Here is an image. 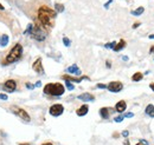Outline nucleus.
<instances>
[{"label": "nucleus", "mask_w": 154, "mask_h": 145, "mask_svg": "<svg viewBox=\"0 0 154 145\" xmlns=\"http://www.w3.org/2000/svg\"><path fill=\"white\" fill-rule=\"evenodd\" d=\"M0 10H2V11H4V6H2L1 4H0Z\"/></svg>", "instance_id": "nucleus-43"}, {"label": "nucleus", "mask_w": 154, "mask_h": 145, "mask_svg": "<svg viewBox=\"0 0 154 145\" xmlns=\"http://www.w3.org/2000/svg\"><path fill=\"white\" fill-rule=\"evenodd\" d=\"M123 144H125V145H129V142H128V139H126V141H125V143H123Z\"/></svg>", "instance_id": "nucleus-39"}, {"label": "nucleus", "mask_w": 154, "mask_h": 145, "mask_svg": "<svg viewBox=\"0 0 154 145\" xmlns=\"http://www.w3.org/2000/svg\"><path fill=\"white\" fill-rule=\"evenodd\" d=\"M55 8H56V12L57 13H60V12H63L64 11V6L62 5V4H55Z\"/></svg>", "instance_id": "nucleus-20"}, {"label": "nucleus", "mask_w": 154, "mask_h": 145, "mask_svg": "<svg viewBox=\"0 0 154 145\" xmlns=\"http://www.w3.org/2000/svg\"><path fill=\"white\" fill-rule=\"evenodd\" d=\"M40 85H42V83H40V81H37V83L35 84V86H37V87H39Z\"/></svg>", "instance_id": "nucleus-35"}, {"label": "nucleus", "mask_w": 154, "mask_h": 145, "mask_svg": "<svg viewBox=\"0 0 154 145\" xmlns=\"http://www.w3.org/2000/svg\"><path fill=\"white\" fill-rule=\"evenodd\" d=\"M78 99L82 100V102H94L95 100V97L91 93H89V92H84V93H82V94L78 96Z\"/></svg>", "instance_id": "nucleus-10"}, {"label": "nucleus", "mask_w": 154, "mask_h": 145, "mask_svg": "<svg viewBox=\"0 0 154 145\" xmlns=\"http://www.w3.org/2000/svg\"><path fill=\"white\" fill-rule=\"evenodd\" d=\"M66 72L70 73V74H74V75H81V74H82V71L79 70V67L77 66L76 64L69 66V67L66 69Z\"/></svg>", "instance_id": "nucleus-11"}, {"label": "nucleus", "mask_w": 154, "mask_h": 145, "mask_svg": "<svg viewBox=\"0 0 154 145\" xmlns=\"http://www.w3.org/2000/svg\"><path fill=\"white\" fill-rule=\"evenodd\" d=\"M88 112H89V106H88L87 104H84V105L79 106V108L76 110V114H77V116H79V117H83V116H85Z\"/></svg>", "instance_id": "nucleus-13"}, {"label": "nucleus", "mask_w": 154, "mask_h": 145, "mask_svg": "<svg viewBox=\"0 0 154 145\" xmlns=\"http://www.w3.org/2000/svg\"><path fill=\"white\" fill-rule=\"evenodd\" d=\"M122 89H123V84L121 81H110L107 85V90L110 91V92H114V93L122 91Z\"/></svg>", "instance_id": "nucleus-7"}, {"label": "nucleus", "mask_w": 154, "mask_h": 145, "mask_svg": "<svg viewBox=\"0 0 154 145\" xmlns=\"http://www.w3.org/2000/svg\"><path fill=\"white\" fill-rule=\"evenodd\" d=\"M136 145H143V144H141V143H137Z\"/></svg>", "instance_id": "nucleus-44"}, {"label": "nucleus", "mask_w": 154, "mask_h": 145, "mask_svg": "<svg viewBox=\"0 0 154 145\" xmlns=\"http://www.w3.org/2000/svg\"><path fill=\"white\" fill-rule=\"evenodd\" d=\"M0 40H1V37H0Z\"/></svg>", "instance_id": "nucleus-45"}, {"label": "nucleus", "mask_w": 154, "mask_h": 145, "mask_svg": "<svg viewBox=\"0 0 154 145\" xmlns=\"http://www.w3.org/2000/svg\"><path fill=\"white\" fill-rule=\"evenodd\" d=\"M21 55H23V46L20 44H16L11 51L8 52V55H6L5 58V61H2L1 64L2 65H10V64H13L16 61H18L20 58H21Z\"/></svg>", "instance_id": "nucleus-2"}, {"label": "nucleus", "mask_w": 154, "mask_h": 145, "mask_svg": "<svg viewBox=\"0 0 154 145\" xmlns=\"http://www.w3.org/2000/svg\"><path fill=\"white\" fill-rule=\"evenodd\" d=\"M4 87H5L4 90L7 91V92H13V91L16 90V87H17V84H16V81L13 79H8V80L5 81Z\"/></svg>", "instance_id": "nucleus-9"}, {"label": "nucleus", "mask_w": 154, "mask_h": 145, "mask_svg": "<svg viewBox=\"0 0 154 145\" xmlns=\"http://www.w3.org/2000/svg\"><path fill=\"white\" fill-rule=\"evenodd\" d=\"M63 44H64L66 47H69V46L71 45V41H70V39H69V38L64 37V38H63Z\"/></svg>", "instance_id": "nucleus-24"}, {"label": "nucleus", "mask_w": 154, "mask_h": 145, "mask_svg": "<svg viewBox=\"0 0 154 145\" xmlns=\"http://www.w3.org/2000/svg\"><path fill=\"white\" fill-rule=\"evenodd\" d=\"M32 28H33V25L32 24H29L27 27H26V30H25V32H24V34H31Z\"/></svg>", "instance_id": "nucleus-23"}, {"label": "nucleus", "mask_w": 154, "mask_h": 145, "mask_svg": "<svg viewBox=\"0 0 154 145\" xmlns=\"http://www.w3.org/2000/svg\"><path fill=\"white\" fill-rule=\"evenodd\" d=\"M65 86H66V89L70 91L75 90V85L71 83V81H69V80H65Z\"/></svg>", "instance_id": "nucleus-21"}, {"label": "nucleus", "mask_w": 154, "mask_h": 145, "mask_svg": "<svg viewBox=\"0 0 154 145\" xmlns=\"http://www.w3.org/2000/svg\"><path fill=\"white\" fill-rule=\"evenodd\" d=\"M121 135H122V137L128 138V136H129V131H128V130H125V131H122V132H121Z\"/></svg>", "instance_id": "nucleus-26"}, {"label": "nucleus", "mask_w": 154, "mask_h": 145, "mask_svg": "<svg viewBox=\"0 0 154 145\" xmlns=\"http://www.w3.org/2000/svg\"><path fill=\"white\" fill-rule=\"evenodd\" d=\"M100 114L103 119H108L109 118V109L108 108H102L100 110Z\"/></svg>", "instance_id": "nucleus-16"}, {"label": "nucleus", "mask_w": 154, "mask_h": 145, "mask_svg": "<svg viewBox=\"0 0 154 145\" xmlns=\"http://www.w3.org/2000/svg\"><path fill=\"white\" fill-rule=\"evenodd\" d=\"M18 145H31L30 143H19Z\"/></svg>", "instance_id": "nucleus-40"}, {"label": "nucleus", "mask_w": 154, "mask_h": 145, "mask_svg": "<svg viewBox=\"0 0 154 145\" xmlns=\"http://www.w3.org/2000/svg\"><path fill=\"white\" fill-rule=\"evenodd\" d=\"M149 87L152 89V91H154V83H152V84H149Z\"/></svg>", "instance_id": "nucleus-37"}, {"label": "nucleus", "mask_w": 154, "mask_h": 145, "mask_svg": "<svg viewBox=\"0 0 154 145\" xmlns=\"http://www.w3.org/2000/svg\"><path fill=\"white\" fill-rule=\"evenodd\" d=\"M127 109V103L125 102V100H120V102H117L115 105V111H117L119 113H122V112H125Z\"/></svg>", "instance_id": "nucleus-12"}, {"label": "nucleus", "mask_w": 154, "mask_h": 145, "mask_svg": "<svg viewBox=\"0 0 154 145\" xmlns=\"http://www.w3.org/2000/svg\"><path fill=\"white\" fill-rule=\"evenodd\" d=\"M112 2H113V0H108V1L104 4V8H108V7H109V5H110Z\"/></svg>", "instance_id": "nucleus-31"}, {"label": "nucleus", "mask_w": 154, "mask_h": 145, "mask_svg": "<svg viewBox=\"0 0 154 145\" xmlns=\"http://www.w3.org/2000/svg\"><path fill=\"white\" fill-rule=\"evenodd\" d=\"M0 99H1V100H7V99H8V97H7V94L0 93Z\"/></svg>", "instance_id": "nucleus-28"}, {"label": "nucleus", "mask_w": 154, "mask_h": 145, "mask_svg": "<svg viewBox=\"0 0 154 145\" xmlns=\"http://www.w3.org/2000/svg\"><path fill=\"white\" fill-rule=\"evenodd\" d=\"M57 17V12L51 10L48 6H42L38 10V20L39 24L45 28H51L55 25V19Z\"/></svg>", "instance_id": "nucleus-1"}, {"label": "nucleus", "mask_w": 154, "mask_h": 145, "mask_svg": "<svg viewBox=\"0 0 154 145\" xmlns=\"http://www.w3.org/2000/svg\"><path fill=\"white\" fill-rule=\"evenodd\" d=\"M43 92L45 94H49V96H54V97H60L64 94L65 89L64 86L60 84V83H49L44 86Z\"/></svg>", "instance_id": "nucleus-3"}, {"label": "nucleus", "mask_w": 154, "mask_h": 145, "mask_svg": "<svg viewBox=\"0 0 154 145\" xmlns=\"http://www.w3.org/2000/svg\"><path fill=\"white\" fill-rule=\"evenodd\" d=\"M7 44H8V36L7 34H2L1 40H0V46L5 47V46H7Z\"/></svg>", "instance_id": "nucleus-19"}, {"label": "nucleus", "mask_w": 154, "mask_h": 145, "mask_svg": "<svg viewBox=\"0 0 154 145\" xmlns=\"http://www.w3.org/2000/svg\"><path fill=\"white\" fill-rule=\"evenodd\" d=\"M116 44H117V41H112V43L106 44V45H104V47H106V49H112V50H114V47H115Z\"/></svg>", "instance_id": "nucleus-22"}, {"label": "nucleus", "mask_w": 154, "mask_h": 145, "mask_svg": "<svg viewBox=\"0 0 154 145\" xmlns=\"http://www.w3.org/2000/svg\"><path fill=\"white\" fill-rule=\"evenodd\" d=\"M142 78H143V74L141 72H135L132 75V80L133 81H140V80H142Z\"/></svg>", "instance_id": "nucleus-18"}, {"label": "nucleus", "mask_w": 154, "mask_h": 145, "mask_svg": "<svg viewBox=\"0 0 154 145\" xmlns=\"http://www.w3.org/2000/svg\"><path fill=\"white\" fill-rule=\"evenodd\" d=\"M25 85H26V87H27V89H29V90H33V89H35V87H36V86H35V85H33V84H31V83H26V84H25Z\"/></svg>", "instance_id": "nucleus-27"}, {"label": "nucleus", "mask_w": 154, "mask_h": 145, "mask_svg": "<svg viewBox=\"0 0 154 145\" xmlns=\"http://www.w3.org/2000/svg\"><path fill=\"white\" fill-rule=\"evenodd\" d=\"M143 12H145V8H143L142 6H140V7H137L136 10L132 11L131 13H132V16H135V17H137V16H141Z\"/></svg>", "instance_id": "nucleus-17"}, {"label": "nucleus", "mask_w": 154, "mask_h": 145, "mask_svg": "<svg viewBox=\"0 0 154 145\" xmlns=\"http://www.w3.org/2000/svg\"><path fill=\"white\" fill-rule=\"evenodd\" d=\"M126 47V41L123 40V39H121L120 41H117V44L115 45V47H114V52H119V51H121V50H123Z\"/></svg>", "instance_id": "nucleus-14"}, {"label": "nucleus", "mask_w": 154, "mask_h": 145, "mask_svg": "<svg viewBox=\"0 0 154 145\" xmlns=\"http://www.w3.org/2000/svg\"><path fill=\"white\" fill-rule=\"evenodd\" d=\"M96 86L97 89H107V85L106 84H101V83H98Z\"/></svg>", "instance_id": "nucleus-29"}, {"label": "nucleus", "mask_w": 154, "mask_h": 145, "mask_svg": "<svg viewBox=\"0 0 154 145\" xmlns=\"http://www.w3.org/2000/svg\"><path fill=\"white\" fill-rule=\"evenodd\" d=\"M123 119H125V116H117L114 118V122L116 123H121V122H123Z\"/></svg>", "instance_id": "nucleus-25"}, {"label": "nucleus", "mask_w": 154, "mask_h": 145, "mask_svg": "<svg viewBox=\"0 0 154 145\" xmlns=\"http://www.w3.org/2000/svg\"><path fill=\"white\" fill-rule=\"evenodd\" d=\"M140 143H141V144H143V145H148V142H147V141H145V139H141V141H140Z\"/></svg>", "instance_id": "nucleus-32"}, {"label": "nucleus", "mask_w": 154, "mask_h": 145, "mask_svg": "<svg viewBox=\"0 0 154 145\" xmlns=\"http://www.w3.org/2000/svg\"><path fill=\"white\" fill-rule=\"evenodd\" d=\"M149 39H154V34H151V36H149Z\"/></svg>", "instance_id": "nucleus-42"}, {"label": "nucleus", "mask_w": 154, "mask_h": 145, "mask_svg": "<svg viewBox=\"0 0 154 145\" xmlns=\"http://www.w3.org/2000/svg\"><path fill=\"white\" fill-rule=\"evenodd\" d=\"M49 112L52 117H59L60 114H63L64 112V106L62 104H54L50 109H49Z\"/></svg>", "instance_id": "nucleus-6"}, {"label": "nucleus", "mask_w": 154, "mask_h": 145, "mask_svg": "<svg viewBox=\"0 0 154 145\" xmlns=\"http://www.w3.org/2000/svg\"><path fill=\"white\" fill-rule=\"evenodd\" d=\"M145 113H146L148 117L154 118V105H153V104H149V105H147V106H146Z\"/></svg>", "instance_id": "nucleus-15"}, {"label": "nucleus", "mask_w": 154, "mask_h": 145, "mask_svg": "<svg viewBox=\"0 0 154 145\" xmlns=\"http://www.w3.org/2000/svg\"><path fill=\"white\" fill-rule=\"evenodd\" d=\"M11 111H12L17 117H19L20 119H23L24 122H26V123H30V122H31V117L29 116V113L24 109L18 108V106H12V108H11Z\"/></svg>", "instance_id": "nucleus-5"}, {"label": "nucleus", "mask_w": 154, "mask_h": 145, "mask_svg": "<svg viewBox=\"0 0 154 145\" xmlns=\"http://www.w3.org/2000/svg\"><path fill=\"white\" fill-rule=\"evenodd\" d=\"M42 145H54L52 143H50V142H48V143H43Z\"/></svg>", "instance_id": "nucleus-38"}, {"label": "nucleus", "mask_w": 154, "mask_h": 145, "mask_svg": "<svg viewBox=\"0 0 154 145\" xmlns=\"http://www.w3.org/2000/svg\"><path fill=\"white\" fill-rule=\"evenodd\" d=\"M32 69L35 70V72L38 74H43L44 73V67H43V63H42V58H37L35 60V63L32 64Z\"/></svg>", "instance_id": "nucleus-8"}, {"label": "nucleus", "mask_w": 154, "mask_h": 145, "mask_svg": "<svg viewBox=\"0 0 154 145\" xmlns=\"http://www.w3.org/2000/svg\"><path fill=\"white\" fill-rule=\"evenodd\" d=\"M30 36H31V38H33L35 40H37V41H44L45 38H46L45 28L38 22L37 25H33V28H32V32H31Z\"/></svg>", "instance_id": "nucleus-4"}, {"label": "nucleus", "mask_w": 154, "mask_h": 145, "mask_svg": "<svg viewBox=\"0 0 154 145\" xmlns=\"http://www.w3.org/2000/svg\"><path fill=\"white\" fill-rule=\"evenodd\" d=\"M149 53H154V45L151 47V50H149Z\"/></svg>", "instance_id": "nucleus-36"}, {"label": "nucleus", "mask_w": 154, "mask_h": 145, "mask_svg": "<svg viewBox=\"0 0 154 145\" xmlns=\"http://www.w3.org/2000/svg\"><path fill=\"white\" fill-rule=\"evenodd\" d=\"M106 65H107V67H110V63H109V61H107Z\"/></svg>", "instance_id": "nucleus-41"}, {"label": "nucleus", "mask_w": 154, "mask_h": 145, "mask_svg": "<svg viewBox=\"0 0 154 145\" xmlns=\"http://www.w3.org/2000/svg\"><path fill=\"white\" fill-rule=\"evenodd\" d=\"M122 59H123V61H128V57L127 55H122Z\"/></svg>", "instance_id": "nucleus-34"}, {"label": "nucleus", "mask_w": 154, "mask_h": 145, "mask_svg": "<svg viewBox=\"0 0 154 145\" xmlns=\"http://www.w3.org/2000/svg\"><path fill=\"white\" fill-rule=\"evenodd\" d=\"M132 117H134V113L133 112H128V113L125 114V118H132Z\"/></svg>", "instance_id": "nucleus-30"}, {"label": "nucleus", "mask_w": 154, "mask_h": 145, "mask_svg": "<svg viewBox=\"0 0 154 145\" xmlns=\"http://www.w3.org/2000/svg\"><path fill=\"white\" fill-rule=\"evenodd\" d=\"M139 26H140V22H135L134 25H133V28H137V27H139Z\"/></svg>", "instance_id": "nucleus-33"}]
</instances>
